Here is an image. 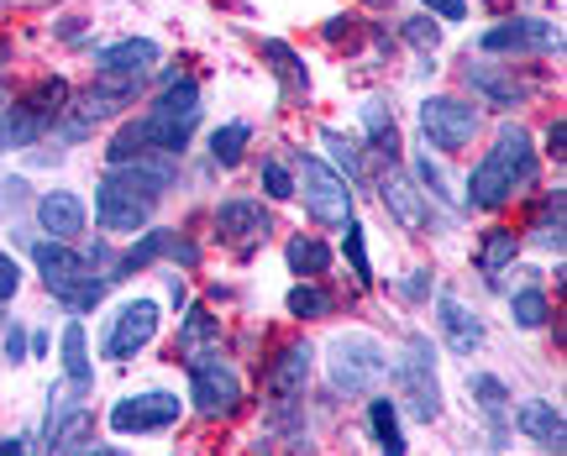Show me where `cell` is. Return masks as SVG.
<instances>
[{
	"instance_id": "cell-1",
	"label": "cell",
	"mask_w": 567,
	"mask_h": 456,
	"mask_svg": "<svg viewBox=\"0 0 567 456\" xmlns=\"http://www.w3.org/2000/svg\"><path fill=\"white\" fill-rule=\"evenodd\" d=\"M174 184V163L168 153H142V158L116 163L105 184L95 189V216H101L105 231H137L142 220L153 216V205L163 199V189Z\"/></svg>"
},
{
	"instance_id": "cell-2",
	"label": "cell",
	"mask_w": 567,
	"mask_h": 456,
	"mask_svg": "<svg viewBox=\"0 0 567 456\" xmlns=\"http://www.w3.org/2000/svg\"><path fill=\"white\" fill-rule=\"evenodd\" d=\"M530 168H536V153H530L526 126H505V132L494 137V153L467 174V199H473L478 210H499L520 184H530Z\"/></svg>"
},
{
	"instance_id": "cell-3",
	"label": "cell",
	"mask_w": 567,
	"mask_h": 456,
	"mask_svg": "<svg viewBox=\"0 0 567 456\" xmlns=\"http://www.w3.org/2000/svg\"><path fill=\"white\" fill-rule=\"evenodd\" d=\"M32 258H38V273L48 283V294L59 299V304H69V310H95L105 299V289H111V278H101L95 262L69 252L63 241H38Z\"/></svg>"
},
{
	"instance_id": "cell-4",
	"label": "cell",
	"mask_w": 567,
	"mask_h": 456,
	"mask_svg": "<svg viewBox=\"0 0 567 456\" xmlns=\"http://www.w3.org/2000/svg\"><path fill=\"white\" fill-rule=\"evenodd\" d=\"M326 373H331V383L342 394H373L379 377L389 373V352L363 331H347V336L326 346Z\"/></svg>"
},
{
	"instance_id": "cell-5",
	"label": "cell",
	"mask_w": 567,
	"mask_h": 456,
	"mask_svg": "<svg viewBox=\"0 0 567 456\" xmlns=\"http://www.w3.org/2000/svg\"><path fill=\"white\" fill-rule=\"evenodd\" d=\"M189 404H195L205 419L237 415L243 377H237V367H231L221 352H195V357H189Z\"/></svg>"
},
{
	"instance_id": "cell-6",
	"label": "cell",
	"mask_w": 567,
	"mask_h": 456,
	"mask_svg": "<svg viewBox=\"0 0 567 456\" xmlns=\"http://www.w3.org/2000/svg\"><path fill=\"white\" fill-rule=\"evenodd\" d=\"M421 126L431 147H442V153H463L467 142L478 137V111L467 105V100H452V95H431L421 105Z\"/></svg>"
},
{
	"instance_id": "cell-7",
	"label": "cell",
	"mask_w": 567,
	"mask_h": 456,
	"mask_svg": "<svg viewBox=\"0 0 567 456\" xmlns=\"http://www.w3.org/2000/svg\"><path fill=\"white\" fill-rule=\"evenodd\" d=\"M300 189L305 205L321 226H347L352 220V195H347V179H337L321 158H300Z\"/></svg>"
},
{
	"instance_id": "cell-8",
	"label": "cell",
	"mask_w": 567,
	"mask_h": 456,
	"mask_svg": "<svg viewBox=\"0 0 567 456\" xmlns=\"http://www.w3.org/2000/svg\"><path fill=\"white\" fill-rule=\"evenodd\" d=\"M153 336H158V299H132V304H122V310H116L111 331H105V357H111V362L137 357Z\"/></svg>"
},
{
	"instance_id": "cell-9",
	"label": "cell",
	"mask_w": 567,
	"mask_h": 456,
	"mask_svg": "<svg viewBox=\"0 0 567 456\" xmlns=\"http://www.w3.org/2000/svg\"><path fill=\"white\" fill-rule=\"evenodd\" d=\"M184 415L179 394H132L111 410V431L116 436H147V431H168Z\"/></svg>"
},
{
	"instance_id": "cell-10",
	"label": "cell",
	"mask_w": 567,
	"mask_h": 456,
	"mask_svg": "<svg viewBox=\"0 0 567 456\" xmlns=\"http://www.w3.org/2000/svg\"><path fill=\"white\" fill-rule=\"evenodd\" d=\"M400 373V388H405V404L431 425L442 415V388H436V373H431V346L425 336H410V357L394 367Z\"/></svg>"
},
{
	"instance_id": "cell-11",
	"label": "cell",
	"mask_w": 567,
	"mask_h": 456,
	"mask_svg": "<svg viewBox=\"0 0 567 456\" xmlns=\"http://www.w3.org/2000/svg\"><path fill=\"white\" fill-rule=\"evenodd\" d=\"M478 48H484V53H542V48H557V53H563V32L536 17H515V21L488 27L484 38H478Z\"/></svg>"
},
{
	"instance_id": "cell-12",
	"label": "cell",
	"mask_w": 567,
	"mask_h": 456,
	"mask_svg": "<svg viewBox=\"0 0 567 456\" xmlns=\"http://www.w3.org/2000/svg\"><path fill=\"white\" fill-rule=\"evenodd\" d=\"M216 231L226 241H237L243 252H252V241L268 237V216L258 199H226L221 210H216Z\"/></svg>"
},
{
	"instance_id": "cell-13",
	"label": "cell",
	"mask_w": 567,
	"mask_h": 456,
	"mask_svg": "<svg viewBox=\"0 0 567 456\" xmlns=\"http://www.w3.org/2000/svg\"><path fill=\"white\" fill-rule=\"evenodd\" d=\"M101 74H111V80H147V69L158 63V42L153 38H126V42H116V48H105L101 59Z\"/></svg>"
},
{
	"instance_id": "cell-14",
	"label": "cell",
	"mask_w": 567,
	"mask_h": 456,
	"mask_svg": "<svg viewBox=\"0 0 567 456\" xmlns=\"http://www.w3.org/2000/svg\"><path fill=\"white\" fill-rule=\"evenodd\" d=\"M38 226L48 231L53 241H69L84 231V205L74 189H48V195L38 199Z\"/></svg>"
},
{
	"instance_id": "cell-15",
	"label": "cell",
	"mask_w": 567,
	"mask_h": 456,
	"mask_svg": "<svg viewBox=\"0 0 567 456\" xmlns=\"http://www.w3.org/2000/svg\"><path fill=\"white\" fill-rule=\"evenodd\" d=\"M310 362H316L310 341H289V346L279 352V362L268 367V394L274 398H300L305 383H310Z\"/></svg>"
},
{
	"instance_id": "cell-16",
	"label": "cell",
	"mask_w": 567,
	"mask_h": 456,
	"mask_svg": "<svg viewBox=\"0 0 567 456\" xmlns=\"http://www.w3.org/2000/svg\"><path fill=\"white\" fill-rule=\"evenodd\" d=\"M436 315H442V336H446V346H452V352H463V357H467V352H478V346H484V325H478V315H467L452 294H442Z\"/></svg>"
},
{
	"instance_id": "cell-17",
	"label": "cell",
	"mask_w": 567,
	"mask_h": 456,
	"mask_svg": "<svg viewBox=\"0 0 567 456\" xmlns=\"http://www.w3.org/2000/svg\"><path fill=\"white\" fill-rule=\"evenodd\" d=\"M515 425H520V436H530L536 446H557V452H563L567 425H563V415H557V404H547V398H530V404H520Z\"/></svg>"
},
{
	"instance_id": "cell-18",
	"label": "cell",
	"mask_w": 567,
	"mask_h": 456,
	"mask_svg": "<svg viewBox=\"0 0 567 456\" xmlns=\"http://www.w3.org/2000/svg\"><path fill=\"white\" fill-rule=\"evenodd\" d=\"M379 195H384V210L400 220L405 231H425V220H431V216H425V199L415 195V184H410L405 174H389Z\"/></svg>"
},
{
	"instance_id": "cell-19",
	"label": "cell",
	"mask_w": 567,
	"mask_h": 456,
	"mask_svg": "<svg viewBox=\"0 0 567 456\" xmlns=\"http://www.w3.org/2000/svg\"><path fill=\"white\" fill-rule=\"evenodd\" d=\"M90 431H95V419H90V410H80V404H69L63 415H48V446H53V452H84Z\"/></svg>"
},
{
	"instance_id": "cell-20",
	"label": "cell",
	"mask_w": 567,
	"mask_h": 456,
	"mask_svg": "<svg viewBox=\"0 0 567 456\" xmlns=\"http://www.w3.org/2000/svg\"><path fill=\"white\" fill-rule=\"evenodd\" d=\"M63 377H69L74 394H84V388L95 383V362H90V352H84V325L80 320L63 325Z\"/></svg>"
},
{
	"instance_id": "cell-21",
	"label": "cell",
	"mask_w": 567,
	"mask_h": 456,
	"mask_svg": "<svg viewBox=\"0 0 567 456\" xmlns=\"http://www.w3.org/2000/svg\"><path fill=\"white\" fill-rule=\"evenodd\" d=\"M368 425H373V441H379V452L389 456H405V436H400V415H394V404L389 398H373L368 404Z\"/></svg>"
},
{
	"instance_id": "cell-22",
	"label": "cell",
	"mask_w": 567,
	"mask_h": 456,
	"mask_svg": "<svg viewBox=\"0 0 567 456\" xmlns=\"http://www.w3.org/2000/svg\"><path fill=\"white\" fill-rule=\"evenodd\" d=\"M42 132H48V121L17 105L11 116H0V153H17V147H27V142H38Z\"/></svg>"
},
{
	"instance_id": "cell-23",
	"label": "cell",
	"mask_w": 567,
	"mask_h": 456,
	"mask_svg": "<svg viewBox=\"0 0 567 456\" xmlns=\"http://www.w3.org/2000/svg\"><path fill=\"white\" fill-rule=\"evenodd\" d=\"M247 142H252V126H247V121H231V126H221V132L210 137V158L221 163V168H237L247 153Z\"/></svg>"
},
{
	"instance_id": "cell-24",
	"label": "cell",
	"mask_w": 567,
	"mask_h": 456,
	"mask_svg": "<svg viewBox=\"0 0 567 456\" xmlns=\"http://www.w3.org/2000/svg\"><path fill=\"white\" fill-rule=\"evenodd\" d=\"M284 258H289V268H295L300 278H321L326 268H331V252H326V247H321L316 237H295Z\"/></svg>"
},
{
	"instance_id": "cell-25",
	"label": "cell",
	"mask_w": 567,
	"mask_h": 456,
	"mask_svg": "<svg viewBox=\"0 0 567 456\" xmlns=\"http://www.w3.org/2000/svg\"><path fill=\"white\" fill-rule=\"evenodd\" d=\"M463 74H467V84H473L478 95H488L494 105H515V95H520V90H515L499 69H488V63H467Z\"/></svg>"
},
{
	"instance_id": "cell-26",
	"label": "cell",
	"mask_w": 567,
	"mask_h": 456,
	"mask_svg": "<svg viewBox=\"0 0 567 456\" xmlns=\"http://www.w3.org/2000/svg\"><path fill=\"white\" fill-rule=\"evenodd\" d=\"M363 126H368V137H373V147H384L389 158L400 153V132H394V116L384 111V100H368L363 105Z\"/></svg>"
},
{
	"instance_id": "cell-27",
	"label": "cell",
	"mask_w": 567,
	"mask_h": 456,
	"mask_svg": "<svg viewBox=\"0 0 567 456\" xmlns=\"http://www.w3.org/2000/svg\"><path fill=\"white\" fill-rule=\"evenodd\" d=\"M515 231H488L484 237V252H478V268H484L488 278H499L509 268V262H515Z\"/></svg>"
},
{
	"instance_id": "cell-28",
	"label": "cell",
	"mask_w": 567,
	"mask_h": 456,
	"mask_svg": "<svg viewBox=\"0 0 567 456\" xmlns=\"http://www.w3.org/2000/svg\"><path fill=\"white\" fill-rule=\"evenodd\" d=\"M509 315H515L520 331H542L547 325V294L542 289H520V294L509 299Z\"/></svg>"
},
{
	"instance_id": "cell-29",
	"label": "cell",
	"mask_w": 567,
	"mask_h": 456,
	"mask_svg": "<svg viewBox=\"0 0 567 456\" xmlns=\"http://www.w3.org/2000/svg\"><path fill=\"white\" fill-rule=\"evenodd\" d=\"M216 341V320H210V310H189V320H184L179 331V352L184 357H195V352H205Z\"/></svg>"
},
{
	"instance_id": "cell-30",
	"label": "cell",
	"mask_w": 567,
	"mask_h": 456,
	"mask_svg": "<svg viewBox=\"0 0 567 456\" xmlns=\"http://www.w3.org/2000/svg\"><path fill=\"white\" fill-rule=\"evenodd\" d=\"M289 315H295V320L331 315V294H321L316 283H295V289H289Z\"/></svg>"
},
{
	"instance_id": "cell-31",
	"label": "cell",
	"mask_w": 567,
	"mask_h": 456,
	"mask_svg": "<svg viewBox=\"0 0 567 456\" xmlns=\"http://www.w3.org/2000/svg\"><path fill=\"white\" fill-rule=\"evenodd\" d=\"M63 100H69V84H63V80H42L38 90H27V95H21V111H32V116L48 121Z\"/></svg>"
},
{
	"instance_id": "cell-32",
	"label": "cell",
	"mask_w": 567,
	"mask_h": 456,
	"mask_svg": "<svg viewBox=\"0 0 567 456\" xmlns=\"http://www.w3.org/2000/svg\"><path fill=\"white\" fill-rule=\"evenodd\" d=\"M321 147L337 158V168H342L347 179H358V174H363V158H358V147H352L342 132H321Z\"/></svg>"
},
{
	"instance_id": "cell-33",
	"label": "cell",
	"mask_w": 567,
	"mask_h": 456,
	"mask_svg": "<svg viewBox=\"0 0 567 456\" xmlns=\"http://www.w3.org/2000/svg\"><path fill=\"white\" fill-rule=\"evenodd\" d=\"M473 394L484 398V415H488V419H499V415H505V383H499V377L478 373V377H473Z\"/></svg>"
},
{
	"instance_id": "cell-34",
	"label": "cell",
	"mask_w": 567,
	"mask_h": 456,
	"mask_svg": "<svg viewBox=\"0 0 567 456\" xmlns=\"http://www.w3.org/2000/svg\"><path fill=\"white\" fill-rule=\"evenodd\" d=\"M264 59L279 63V74L289 84H305V69H300V59H295V48H284V42H264Z\"/></svg>"
},
{
	"instance_id": "cell-35",
	"label": "cell",
	"mask_w": 567,
	"mask_h": 456,
	"mask_svg": "<svg viewBox=\"0 0 567 456\" xmlns=\"http://www.w3.org/2000/svg\"><path fill=\"white\" fill-rule=\"evenodd\" d=\"M347 258H352V273L358 278H373V268H368V241H363V226H358V220H347Z\"/></svg>"
},
{
	"instance_id": "cell-36",
	"label": "cell",
	"mask_w": 567,
	"mask_h": 456,
	"mask_svg": "<svg viewBox=\"0 0 567 456\" xmlns=\"http://www.w3.org/2000/svg\"><path fill=\"white\" fill-rule=\"evenodd\" d=\"M405 38L415 42V48H425V53H431V48L442 42V27H436V17H415V21H405Z\"/></svg>"
},
{
	"instance_id": "cell-37",
	"label": "cell",
	"mask_w": 567,
	"mask_h": 456,
	"mask_svg": "<svg viewBox=\"0 0 567 456\" xmlns=\"http://www.w3.org/2000/svg\"><path fill=\"white\" fill-rule=\"evenodd\" d=\"M264 189L274 199H295V179H289V168H284V163H264Z\"/></svg>"
},
{
	"instance_id": "cell-38",
	"label": "cell",
	"mask_w": 567,
	"mask_h": 456,
	"mask_svg": "<svg viewBox=\"0 0 567 456\" xmlns=\"http://www.w3.org/2000/svg\"><path fill=\"white\" fill-rule=\"evenodd\" d=\"M17 289H21V268L0 252V304H6V299H17Z\"/></svg>"
},
{
	"instance_id": "cell-39",
	"label": "cell",
	"mask_w": 567,
	"mask_h": 456,
	"mask_svg": "<svg viewBox=\"0 0 567 456\" xmlns=\"http://www.w3.org/2000/svg\"><path fill=\"white\" fill-rule=\"evenodd\" d=\"M425 11H431V17H442V21H463L467 17L463 0H425Z\"/></svg>"
},
{
	"instance_id": "cell-40",
	"label": "cell",
	"mask_w": 567,
	"mask_h": 456,
	"mask_svg": "<svg viewBox=\"0 0 567 456\" xmlns=\"http://www.w3.org/2000/svg\"><path fill=\"white\" fill-rule=\"evenodd\" d=\"M6 362L17 367V362H27V336H21V325H11L6 331Z\"/></svg>"
},
{
	"instance_id": "cell-41",
	"label": "cell",
	"mask_w": 567,
	"mask_h": 456,
	"mask_svg": "<svg viewBox=\"0 0 567 456\" xmlns=\"http://www.w3.org/2000/svg\"><path fill=\"white\" fill-rule=\"evenodd\" d=\"M563 147H567V126H563V121H551V132H547V153H551V158H563Z\"/></svg>"
},
{
	"instance_id": "cell-42",
	"label": "cell",
	"mask_w": 567,
	"mask_h": 456,
	"mask_svg": "<svg viewBox=\"0 0 567 456\" xmlns=\"http://www.w3.org/2000/svg\"><path fill=\"white\" fill-rule=\"evenodd\" d=\"M21 195H27V184H0V210H17Z\"/></svg>"
},
{
	"instance_id": "cell-43",
	"label": "cell",
	"mask_w": 567,
	"mask_h": 456,
	"mask_svg": "<svg viewBox=\"0 0 567 456\" xmlns=\"http://www.w3.org/2000/svg\"><path fill=\"white\" fill-rule=\"evenodd\" d=\"M400 289H405V299H425V273H410Z\"/></svg>"
},
{
	"instance_id": "cell-44",
	"label": "cell",
	"mask_w": 567,
	"mask_h": 456,
	"mask_svg": "<svg viewBox=\"0 0 567 456\" xmlns=\"http://www.w3.org/2000/svg\"><path fill=\"white\" fill-rule=\"evenodd\" d=\"M368 6H394V0H368Z\"/></svg>"
},
{
	"instance_id": "cell-45",
	"label": "cell",
	"mask_w": 567,
	"mask_h": 456,
	"mask_svg": "<svg viewBox=\"0 0 567 456\" xmlns=\"http://www.w3.org/2000/svg\"><path fill=\"white\" fill-rule=\"evenodd\" d=\"M0 100H6V90H0Z\"/></svg>"
},
{
	"instance_id": "cell-46",
	"label": "cell",
	"mask_w": 567,
	"mask_h": 456,
	"mask_svg": "<svg viewBox=\"0 0 567 456\" xmlns=\"http://www.w3.org/2000/svg\"><path fill=\"white\" fill-rule=\"evenodd\" d=\"M0 63H6V59H0Z\"/></svg>"
}]
</instances>
